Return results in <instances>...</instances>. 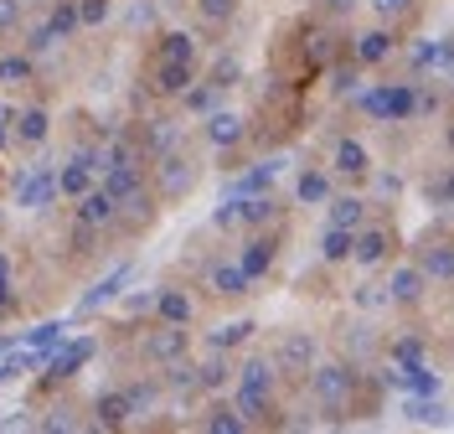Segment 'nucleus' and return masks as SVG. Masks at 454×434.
Returning <instances> with one entry per match:
<instances>
[{"mask_svg": "<svg viewBox=\"0 0 454 434\" xmlns=\"http://www.w3.org/2000/svg\"><path fill=\"white\" fill-rule=\"evenodd\" d=\"M248 336H254V320H232V326H217V331H212V347L232 351V347H243Z\"/></svg>", "mask_w": 454, "mask_h": 434, "instance_id": "nucleus-35", "label": "nucleus"}, {"mask_svg": "<svg viewBox=\"0 0 454 434\" xmlns=\"http://www.w3.org/2000/svg\"><path fill=\"white\" fill-rule=\"evenodd\" d=\"M5 135H11L16 145H42L47 135H52V119H47V109L31 104V109H21V114L5 119Z\"/></svg>", "mask_w": 454, "mask_h": 434, "instance_id": "nucleus-12", "label": "nucleus"}, {"mask_svg": "<svg viewBox=\"0 0 454 434\" xmlns=\"http://www.w3.org/2000/svg\"><path fill=\"white\" fill-rule=\"evenodd\" d=\"M88 357H93V342L88 336H78V342H57V351H52V362H47V383L42 388H57V383H67V377H78V367H83Z\"/></svg>", "mask_w": 454, "mask_h": 434, "instance_id": "nucleus-7", "label": "nucleus"}, {"mask_svg": "<svg viewBox=\"0 0 454 434\" xmlns=\"http://www.w3.org/2000/svg\"><path fill=\"white\" fill-rule=\"evenodd\" d=\"M78 27V0H57L52 16H47V31H52V42H62L67 31Z\"/></svg>", "mask_w": 454, "mask_h": 434, "instance_id": "nucleus-34", "label": "nucleus"}, {"mask_svg": "<svg viewBox=\"0 0 454 434\" xmlns=\"http://www.w3.org/2000/svg\"><path fill=\"white\" fill-rule=\"evenodd\" d=\"M238 78H243V62H238L232 52H227V58H217V62H212V78H207V83L217 88V93H227V88L238 83Z\"/></svg>", "mask_w": 454, "mask_h": 434, "instance_id": "nucleus-36", "label": "nucleus"}, {"mask_svg": "<svg viewBox=\"0 0 454 434\" xmlns=\"http://www.w3.org/2000/svg\"><path fill=\"white\" fill-rule=\"evenodd\" d=\"M387 52H393V31H362L356 36V62L362 67H377V62H387Z\"/></svg>", "mask_w": 454, "mask_h": 434, "instance_id": "nucleus-23", "label": "nucleus"}, {"mask_svg": "<svg viewBox=\"0 0 454 434\" xmlns=\"http://www.w3.org/2000/svg\"><path fill=\"white\" fill-rule=\"evenodd\" d=\"M274 212H279V202H274L269 192H254L248 202L238 197V223H248V228H263V223H274Z\"/></svg>", "mask_w": 454, "mask_h": 434, "instance_id": "nucleus-26", "label": "nucleus"}, {"mask_svg": "<svg viewBox=\"0 0 454 434\" xmlns=\"http://www.w3.org/2000/svg\"><path fill=\"white\" fill-rule=\"evenodd\" d=\"M315 357H320V342H315L310 331H289V336H279V347H274V373L305 377L315 367Z\"/></svg>", "mask_w": 454, "mask_h": 434, "instance_id": "nucleus-4", "label": "nucleus"}, {"mask_svg": "<svg viewBox=\"0 0 454 434\" xmlns=\"http://www.w3.org/2000/svg\"><path fill=\"white\" fill-rule=\"evenodd\" d=\"M0 83L11 88V83H31V58H0Z\"/></svg>", "mask_w": 454, "mask_h": 434, "instance_id": "nucleus-41", "label": "nucleus"}, {"mask_svg": "<svg viewBox=\"0 0 454 434\" xmlns=\"http://www.w3.org/2000/svg\"><path fill=\"white\" fill-rule=\"evenodd\" d=\"M382 388H403V393H424V398H434L444 383H439V373H428L419 357H408V362H393V367L382 373Z\"/></svg>", "mask_w": 454, "mask_h": 434, "instance_id": "nucleus-5", "label": "nucleus"}, {"mask_svg": "<svg viewBox=\"0 0 454 434\" xmlns=\"http://www.w3.org/2000/svg\"><path fill=\"white\" fill-rule=\"evenodd\" d=\"M98 243H104V233L88 228V223H78V217H73V254H93Z\"/></svg>", "mask_w": 454, "mask_h": 434, "instance_id": "nucleus-43", "label": "nucleus"}, {"mask_svg": "<svg viewBox=\"0 0 454 434\" xmlns=\"http://www.w3.org/2000/svg\"><path fill=\"white\" fill-rule=\"evenodd\" d=\"M181 99H186V109H192V114H212V104H217V88L212 83H201V88H181Z\"/></svg>", "mask_w": 454, "mask_h": 434, "instance_id": "nucleus-40", "label": "nucleus"}, {"mask_svg": "<svg viewBox=\"0 0 454 434\" xmlns=\"http://www.w3.org/2000/svg\"><path fill=\"white\" fill-rule=\"evenodd\" d=\"M88 186H93V171H88L83 161H67L57 171V197H83Z\"/></svg>", "mask_w": 454, "mask_h": 434, "instance_id": "nucleus-28", "label": "nucleus"}, {"mask_svg": "<svg viewBox=\"0 0 454 434\" xmlns=\"http://www.w3.org/2000/svg\"><path fill=\"white\" fill-rule=\"evenodd\" d=\"M124 280H129V264H119V269H114L109 280H104V285H93L83 295V311H98V305H109L114 295H119V285H124Z\"/></svg>", "mask_w": 454, "mask_h": 434, "instance_id": "nucleus-31", "label": "nucleus"}, {"mask_svg": "<svg viewBox=\"0 0 454 434\" xmlns=\"http://www.w3.org/2000/svg\"><path fill=\"white\" fill-rule=\"evenodd\" d=\"M238 388H263V393H274V357H254L243 377H238Z\"/></svg>", "mask_w": 454, "mask_h": 434, "instance_id": "nucleus-33", "label": "nucleus"}, {"mask_svg": "<svg viewBox=\"0 0 454 434\" xmlns=\"http://www.w3.org/2000/svg\"><path fill=\"white\" fill-rule=\"evenodd\" d=\"M135 140H140L145 155H166L170 145H176V124H170V119H150Z\"/></svg>", "mask_w": 454, "mask_h": 434, "instance_id": "nucleus-27", "label": "nucleus"}, {"mask_svg": "<svg viewBox=\"0 0 454 434\" xmlns=\"http://www.w3.org/2000/svg\"><path fill=\"white\" fill-rule=\"evenodd\" d=\"M419 269H424V280H434V285H450L454 280L450 238H424V249H419Z\"/></svg>", "mask_w": 454, "mask_h": 434, "instance_id": "nucleus-13", "label": "nucleus"}, {"mask_svg": "<svg viewBox=\"0 0 454 434\" xmlns=\"http://www.w3.org/2000/svg\"><path fill=\"white\" fill-rule=\"evenodd\" d=\"M192 192V161H181V155H160V197L176 202V197H186Z\"/></svg>", "mask_w": 454, "mask_h": 434, "instance_id": "nucleus-17", "label": "nucleus"}, {"mask_svg": "<svg viewBox=\"0 0 454 434\" xmlns=\"http://www.w3.org/2000/svg\"><path fill=\"white\" fill-rule=\"evenodd\" d=\"M227 383V362L223 357H212L207 367H197V388H223Z\"/></svg>", "mask_w": 454, "mask_h": 434, "instance_id": "nucleus-46", "label": "nucleus"}, {"mask_svg": "<svg viewBox=\"0 0 454 434\" xmlns=\"http://www.w3.org/2000/svg\"><path fill=\"white\" fill-rule=\"evenodd\" d=\"M356 367H346V362H325V367H310V393L315 404L325 408L331 419H346L351 414V393H356Z\"/></svg>", "mask_w": 454, "mask_h": 434, "instance_id": "nucleus-1", "label": "nucleus"}, {"mask_svg": "<svg viewBox=\"0 0 454 434\" xmlns=\"http://www.w3.org/2000/svg\"><path fill=\"white\" fill-rule=\"evenodd\" d=\"M325 5H331V11H351V0H325Z\"/></svg>", "mask_w": 454, "mask_h": 434, "instance_id": "nucleus-54", "label": "nucleus"}, {"mask_svg": "<svg viewBox=\"0 0 454 434\" xmlns=\"http://www.w3.org/2000/svg\"><path fill=\"white\" fill-rule=\"evenodd\" d=\"M340 47H336V31H325V27H315L310 36H305V78H315L320 67H331V58H336Z\"/></svg>", "mask_w": 454, "mask_h": 434, "instance_id": "nucleus-19", "label": "nucleus"}, {"mask_svg": "<svg viewBox=\"0 0 454 434\" xmlns=\"http://www.w3.org/2000/svg\"><path fill=\"white\" fill-rule=\"evenodd\" d=\"M21 11H27V0H0V36L21 21Z\"/></svg>", "mask_w": 454, "mask_h": 434, "instance_id": "nucleus-48", "label": "nucleus"}, {"mask_svg": "<svg viewBox=\"0 0 454 434\" xmlns=\"http://www.w3.org/2000/svg\"><path fill=\"white\" fill-rule=\"evenodd\" d=\"M155 408V388H145V383H129V388H114L98 398V424L104 430H119V424H129L135 414H150Z\"/></svg>", "mask_w": 454, "mask_h": 434, "instance_id": "nucleus-3", "label": "nucleus"}, {"mask_svg": "<svg viewBox=\"0 0 454 434\" xmlns=\"http://www.w3.org/2000/svg\"><path fill=\"white\" fill-rule=\"evenodd\" d=\"M160 320L170 326H192V295H181V289H155V305H150Z\"/></svg>", "mask_w": 454, "mask_h": 434, "instance_id": "nucleus-21", "label": "nucleus"}, {"mask_svg": "<svg viewBox=\"0 0 454 434\" xmlns=\"http://www.w3.org/2000/svg\"><path fill=\"white\" fill-rule=\"evenodd\" d=\"M155 62H197V36L192 31H166L160 47H155Z\"/></svg>", "mask_w": 454, "mask_h": 434, "instance_id": "nucleus-22", "label": "nucleus"}, {"mask_svg": "<svg viewBox=\"0 0 454 434\" xmlns=\"http://www.w3.org/2000/svg\"><path fill=\"white\" fill-rule=\"evenodd\" d=\"M207 289L212 295H248V274L238 264H212L207 269Z\"/></svg>", "mask_w": 454, "mask_h": 434, "instance_id": "nucleus-24", "label": "nucleus"}, {"mask_svg": "<svg viewBox=\"0 0 454 434\" xmlns=\"http://www.w3.org/2000/svg\"><path fill=\"white\" fill-rule=\"evenodd\" d=\"M362 223H367V202H362V197H336V202H331V228H362Z\"/></svg>", "mask_w": 454, "mask_h": 434, "instance_id": "nucleus-29", "label": "nucleus"}, {"mask_svg": "<svg viewBox=\"0 0 454 434\" xmlns=\"http://www.w3.org/2000/svg\"><path fill=\"white\" fill-rule=\"evenodd\" d=\"M36 362H42V351H21V357H5V362H0V377H21V373H31V367H36Z\"/></svg>", "mask_w": 454, "mask_h": 434, "instance_id": "nucleus-45", "label": "nucleus"}, {"mask_svg": "<svg viewBox=\"0 0 454 434\" xmlns=\"http://www.w3.org/2000/svg\"><path fill=\"white\" fill-rule=\"evenodd\" d=\"M109 16V0H78V27H98Z\"/></svg>", "mask_w": 454, "mask_h": 434, "instance_id": "nucleus-47", "label": "nucleus"}, {"mask_svg": "<svg viewBox=\"0 0 454 434\" xmlns=\"http://www.w3.org/2000/svg\"><path fill=\"white\" fill-rule=\"evenodd\" d=\"M346 347L356 351V357H372V351H377V342L367 336V326H356V331H346Z\"/></svg>", "mask_w": 454, "mask_h": 434, "instance_id": "nucleus-49", "label": "nucleus"}, {"mask_svg": "<svg viewBox=\"0 0 454 434\" xmlns=\"http://www.w3.org/2000/svg\"><path fill=\"white\" fill-rule=\"evenodd\" d=\"M419 351H424V342L403 336V342H393V362H408V357H419Z\"/></svg>", "mask_w": 454, "mask_h": 434, "instance_id": "nucleus-51", "label": "nucleus"}, {"mask_svg": "<svg viewBox=\"0 0 454 434\" xmlns=\"http://www.w3.org/2000/svg\"><path fill=\"white\" fill-rule=\"evenodd\" d=\"M201 430H212V434H238V430H248L243 419H238V408L223 404V408H212V419H201Z\"/></svg>", "mask_w": 454, "mask_h": 434, "instance_id": "nucleus-38", "label": "nucleus"}, {"mask_svg": "<svg viewBox=\"0 0 454 434\" xmlns=\"http://www.w3.org/2000/svg\"><path fill=\"white\" fill-rule=\"evenodd\" d=\"M192 73H197V62H155V93H166V99H181V88L192 83Z\"/></svg>", "mask_w": 454, "mask_h": 434, "instance_id": "nucleus-20", "label": "nucleus"}, {"mask_svg": "<svg viewBox=\"0 0 454 434\" xmlns=\"http://www.w3.org/2000/svg\"><path fill=\"white\" fill-rule=\"evenodd\" d=\"M356 109L382 124H403V119H413V83H377L356 93Z\"/></svg>", "mask_w": 454, "mask_h": 434, "instance_id": "nucleus-2", "label": "nucleus"}, {"mask_svg": "<svg viewBox=\"0 0 454 434\" xmlns=\"http://www.w3.org/2000/svg\"><path fill=\"white\" fill-rule=\"evenodd\" d=\"M356 305H367V311H377V305H387V289H382V285L356 289Z\"/></svg>", "mask_w": 454, "mask_h": 434, "instance_id": "nucleus-50", "label": "nucleus"}, {"mask_svg": "<svg viewBox=\"0 0 454 434\" xmlns=\"http://www.w3.org/2000/svg\"><path fill=\"white\" fill-rule=\"evenodd\" d=\"M207 140L223 145V150H227V145H238V140H243V119H238V114H212V119H207Z\"/></svg>", "mask_w": 454, "mask_h": 434, "instance_id": "nucleus-30", "label": "nucleus"}, {"mask_svg": "<svg viewBox=\"0 0 454 434\" xmlns=\"http://www.w3.org/2000/svg\"><path fill=\"white\" fill-rule=\"evenodd\" d=\"M294 192H300V202H325V197H331V181H325L320 171H305L300 181H294Z\"/></svg>", "mask_w": 454, "mask_h": 434, "instance_id": "nucleus-39", "label": "nucleus"}, {"mask_svg": "<svg viewBox=\"0 0 454 434\" xmlns=\"http://www.w3.org/2000/svg\"><path fill=\"white\" fill-rule=\"evenodd\" d=\"M274 259H279V238H254V243L243 249L238 269H243V274H248V285H254V280H263V274L274 269Z\"/></svg>", "mask_w": 454, "mask_h": 434, "instance_id": "nucleus-16", "label": "nucleus"}, {"mask_svg": "<svg viewBox=\"0 0 454 434\" xmlns=\"http://www.w3.org/2000/svg\"><path fill=\"white\" fill-rule=\"evenodd\" d=\"M62 336H67V326H62V320H42L36 331H27V347L31 351H47V347H57Z\"/></svg>", "mask_w": 454, "mask_h": 434, "instance_id": "nucleus-37", "label": "nucleus"}, {"mask_svg": "<svg viewBox=\"0 0 454 434\" xmlns=\"http://www.w3.org/2000/svg\"><path fill=\"white\" fill-rule=\"evenodd\" d=\"M5 119H11V114H0V145H5V140H11V135H5Z\"/></svg>", "mask_w": 454, "mask_h": 434, "instance_id": "nucleus-55", "label": "nucleus"}, {"mask_svg": "<svg viewBox=\"0 0 454 434\" xmlns=\"http://www.w3.org/2000/svg\"><path fill=\"white\" fill-rule=\"evenodd\" d=\"M387 254H393V228H382V223L367 228V223H362V228L351 233V259L362 264V269H377Z\"/></svg>", "mask_w": 454, "mask_h": 434, "instance_id": "nucleus-10", "label": "nucleus"}, {"mask_svg": "<svg viewBox=\"0 0 454 434\" xmlns=\"http://www.w3.org/2000/svg\"><path fill=\"white\" fill-rule=\"evenodd\" d=\"M197 11L212 21V27H223V21H232V11H238V0H197Z\"/></svg>", "mask_w": 454, "mask_h": 434, "instance_id": "nucleus-44", "label": "nucleus"}, {"mask_svg": "<svg viewBox=\"0 0 454 434\" xmlns=\"http://www.w3.org/2000/svg\"><path fill=\"white\" fill-rule=\"evenodd\" d=\"M11 300H16V295H11V274H5V259H0V311H11Z\"/></svg>", "mask_w": 454, "mask_h": 434, "instance_id": "nucleus-53", "label": "nucleus"}, {"mask_svg": "<svg viewBox=\"0 0 454 434\" xmlns=\"http://www.w3.org/2000/svg\"><path fill=\"white\" fill-rule=\"evenodd\" d=\"M145 357L150 362H176V357H186V326H170V320H160L150 336H145Z\"/></svg>", "mask_w": 454, "mask_h": 434, "instance_id": "nucleus-11", "label": "nucleus"}, {"mask_svg": "<svg viewBox=\"0 0 454 434\" xmlns=\"http://www.w3.org/2000/svg\"><path fill=\"white\" fill-rule=\"evenodd\" d=\"M279 171H284L279 161H263V166H258V171L238 176V181H232V186H227V197H254V192H269V186H274V176H279Z\"/></svg>", "mask_w": 454, "mask_h": 434, "instance_id": "nucleus-25", "label": "nucleus"}, {"mask_svg": "<svg viewBox=\"0 0 454 434\" xmlns=\"http://www.w3.org/2000/svg\"><path fill=\"white\" fill-rule=\"evenodd\" d=\"M419 67H439V73H450V42H424V47H419Z\"/></svg>", "mask_w": 454, "mask_h": 434, "instance_id": "nucleus-42", "label": "nucleus"}, {"mask_svg": "<svg viewBox=\"0 0 454 434\" xmlns=\"http://www.w3.org/2000/svg\"><path fill=\"white\" fill-rule=\"evenodd\" d=\"M382 289H387V305H419L428 280H424V269H393V280Z\"/></svg>", "mask_w": 454, "mask_h": 434, "instance_id": "nucleus-15", "label": "nucleus"}, {"mask_svg": "<svg viewBox=\"0 0 454 434\" xmlns=\"http://www.w3.org/2000/svg\"><path fill=\"white\" fill-rule=\"evenodd\" d=\"M232 408H238L243 424H279V408H274V398H269L263 388H238Z\"/></svg>", "mask_w": 454, "mask_h": 434, "instance_id": "nucleus-14", "label": "nucleus"}, {"mask_svg": "<svg viewBox=\"0 0 454 434\" xmlns=\"http://www.w3.org/2000/svg\"><path fill=\"white\" fill-rule=\"evenodd\" d=\"M114 202H119V228L124 233H140V228L155 223V192H150L145 181H135L129 192H119Z\"/></svg>", "mask_w": 454, "mask_h": 434, "instance_id": "nucleus-6", "label": "nucleus"}, {"mask_svg": "<svg viewBox=\"0 0 454 434\" xmlns=\"http://www.w3.org/2000/svg\"><path fill=\"white\" fill-rule=\"evenodd\" d=\"M377 5V16H403L408 11V0H372Z\"/></svg>", "mask_w": 454, "mask_h": 434, "instance_id": "nucleus-52", "label": "nucleus"}, {"mask_svg": "<svg viewBox=\"0 0 454 434\" xmlns=\"http://www.w3.org/2000/svg\"><path fill=\"white\" fill-rule=\"evenodd\" d=\"M78 223H88V228H98V233H114L119 228V202H114L104 186H88L83 197H78V212H73Z\"/></svg>", "mask_w": 454, "mask_h": 434, "instance_id": "nucleus-8", "label": "nucleus"}, {"mask_svg": "<svg viewBox=\"0 0 454 434\" xmlns=\"http://www.w3.org/2000/svg\"><path fill=\"white\" fill-rule=\"evenodd\" d=\"M331 171L346 176V181H362V176L372 171L367 145H362V140H340V145H336V161H331Z\"/></svg>", "mask_w": 454, "mask_h": 434, "instance_id": "nucleus-18", "label": "nucleus"}, {"mask_svg": "<svg viewBox=\"0 0 454 434\" xmlns=\"http://www.w3.org/2000/svg\"><path fill=\"white\" fill-rule=\"evenodd\" d=\"M57 197V171L52 166H27L16 176V202L21 207H52Z\"/></svg>", "mask_w": 454, "mask_h": 434, "instance_id": "nucleus-9", "label": "nucleus"}, {"mask_svg": "<svg viewBox=\"0 0 454 434\" xmlns=\"http://www.w3.org/2000/svg\"><path fill=\"white\" fill-rule=\"evenodd\" d=\"M320 259L325 264L351 259V228H325V238H320Z\"/></svg>", "mask_w": 454, "mask_h": 434, "instance_id": "nucleus-32", "label": "nucleus"}]
</instances>
